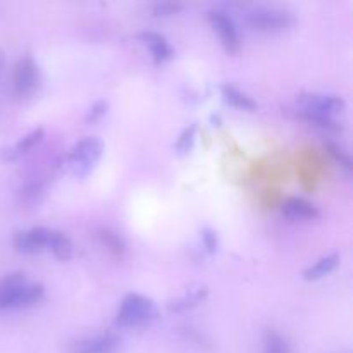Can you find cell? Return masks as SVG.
Returning a JSON list of instances; mask_svg holds the SVG:
<instances>
[{
    "mask_svg": "<svg viewBox=\"0 0 353 353\" xmlns=\"http://www.w3.org/2000/svg\"><path fill=\"white\" fill-rule=\"evenodd\" d=\"M138 40L148 48L155 65L164 64V62H169L174 57L172 45L169 43V40L164 34L157 33V31H141V33H138Z\"/></svg>",
    "mask_w": 353,
    "mask_h": 353,
    "instance_id": "10",
    "label": "cell"
},
{
    "mask_svg": "<svg viewBox=\"0 0 353 353\" xmlns=\"http://www.w3.org/2000/svg\"><path fill=\"white\" fill-rule=\"evenodd\" d=\"M3 69H6V52L0 48V79L3 76Z\"/></svg>",
    "mask_w": 353,
    "mask_h": 353,
    "instance_id": "25",
    "label": "cell"
},
{
    "mask_svg": "<svg viewBox=\"0 0 353 353\" xmlns=\"http://www.w3.org/2000/svg\"><path fill=\"white\" fill-rule=\"evenodd\" d=\"M183 10H185V3L172 2V0H162V2H155L154 6H152V14H154L155 17L178 16Z\"/></svg>",
    "mask_w": 353,
    "mask_h": 353,
    "instance_id": "22",
    "label": "cell"
},
{
    "mask_svg": "<svg viewBox=\"0 0 353 353\" xmlns=\"http://www.w3.org/2000/svg\"><path fill=\"white\" fill-rule=\"evenodd\" d=\"M47 236L48 228L38 226L30 230L17 231L14 234V248L17 254L23 255H37L47 250Z\"/></svg>",
    "mask_w": 353,
    "mask_h": 353,
    "instance_id": "9",
    "label": "cell"
},
{
    "mask_svg": "<svg viewBox=\"0 0 353 353\" xmlns=\"http://www.w3.org/2000/svg\"><path fill=\"white\" fill-rule=\"evenodd\" d=\"M326 150H327V154L331 155V159H333V161L336 162L341 169H345V171L350 174L352 169H353V162H352L350 154H348V152L345 150L341 145L334 143V141H327Z\"/></svg>",
    "mask_w": 353,
    "mask_h": 353,
    "instance_id": "21",
    "label": "cell"
},
{
    "mask_svg": "<svg viewBox=\"0 0 353 353\" xmlns=\"http://www.w3.org/2000/svg\"><path fill=\"white\" fill-rule=\"evenodd\" d=\"M95 238L99 241L100 247L114 259H124V255L128 254V245L124 241V238L121 236L117 231L110 230V228H99L95 231Z\"/></svg>",
    "mask_w": 353,
    "mask_h": 353,
    "instance_id": "14",
    "label": "cell"
},
{
    "mask_svg": "<svg viewBox=\"0 0 353 353\" xmlns=\"http://www.w3.org/2000/svg\"><path fill=\"white\" fill-rule=\"evenodd\" d=\"M281 216L286 217L292 223H307V221H316L321 216L319 209L309 200L302 196H290L281 203Z\"/></svg>",
    "mask_w": 353,
    "mask_h": 353,
    "instance_id": "11",
    "label": "cell"
},
{
    "mask_svg": "<svg viewBox=\"0 0 353 353\" xmlns=\"http://www.w3.org/2000/svg\"><path fill=\"white\" fill-rule=\"evenodd\" d=\"M221 95H223L224 102L230 103V105L234 107V109L254 112V110H257L259 107L257 102H255L248 93H245L243 90L236 88L234 85H230V83H224V85L221 86Z\"/></svg>",
    "mask_w": 353,
    "mask_h": 353,
    "instance_id": "17",
    "label": "cell"
},
{
    "mask_svg": "<svg viewBox=\"0 0 353 353\" xmlns=\"http://www.w3.org/2000/svg\"><path fill=\"white\" fill-rule=\"evenodd\" d=\"M340 261L341 257L338 252L324 255V257H321L319 261H316L310 268H307L303 271V279L305 281H319V279L326 278L331 272L336 271V268L340 265Z\"/></svg>",
    "mask_w": 353,
    "mask_h": 353,
    "instance_id": "16",
    "label": "cell"
},
{
    "mask_svg": "<svg viewBox=\"0 0 353 353\" xmlns=\"http://www.w3.org/2000/svg\"><path fill=\"white\" fill-rule=\"evenodd\" d=\"M243 19L250 30L264 34H278L292 30L295 14L278 3H254L243 10Z\"/></svg>",
    "mask_w": 353,
    "mask_h": 353,
    "instance_id": "3",
    "label": "cell"
},
{
    "mask_svg": "<svg viewBox=\"0 0 353 353\" xmlns=\"http://www.w3.org/2000/svg\"><path fill=\"white\" fill-rule=\"evenodd\" d=\"M43 138H45L43 128L31 130L30 133H26L24 137H21L19 140L12 145V147L3 148L2 157L6 159V161H17V159H21L23 155L30 154L34 147H38V145L43 141Z\"/></svg>",
    "mask_w": 353,
    "mask_h": 353,
    "instance_id": "13",
    "label": "cell"
},
{
    "mask_svg": "<svg viewBox=\"0 0 353 353\" xmlns=\"http://www.w3.org/2000/svg\"><path fill=\"white\" fill-rule=\"evenodd\" d=\"M41 83H43L41 69L33 55L24 54L23 57L17 59L12 68V76H10L14 97H17L19 100L31 99L40 92Z\"/></svg>",
    "mask_w": 353,
    "mask_h": 353,
    "instance_id": "6",
    "label": "cell"
},
{
    "mask_svg": "<svg viewBox=\"0 0 353 353\" xmlns=\"http://www.w3.org/2000/svg\"><path fill=\"white\" fill-rule=\"evenodd\" d=\"M262 353H292V347L285 334L276 330H268L262 340Z\"/></svg>",
    "mask_w": 353,
    "mask_h": 353,
    "instance_id": "19",
    "label": "cell"
},
{
    "mask_svg": "<svg viewBox=\"0 0 353 353\" xmlns=\"http://www.w3.org/2000/svg\"><path fill=\"white\" fill-rule=\"evenodd\" d=\"M123 340L114 331H102L92 336L81 338L71 347V353H117Z\"/></svg>",
    "mask_w": 353,
    "mask_h": 353,
    "instance_id": "8",
    "label": "cell"
},
{
    "mask_svg": "<svg viewBox=\"0 0 353 353\" xmlns=\"http://www.w3.org/2000/svg\"><path fill=\"white\" fill-rule=\"evenodd\" d=\"M207 296H209V288L205 285H193L186 288L179 296L169 300L165 303V309L171 314L188 312V310L196 309L200 303L205 302Z\"/></svg>",
    "mask_w": 353,
    "mask_h": 353,
    "instance_id": "12",
    "label": "cell"
},
{
    "mask_svg": "<svg viewBox=\"0 0 353 353\" xmlns=\"http://www.w3.org/2000/svg\"><path fill=\"white\" fill-rule=\"evenodd\" d=\"M47 250L52 252V255H54V257L61 262L71 261L72 254H74L72 241L69 240L68 234L61 233V231H57V230L48 231Z\"/></svg>",
    "mask_w": 353,
    "mask_h": 353,
    "instance_id": "18",
    "label": "cell"
},
{
    "mask_svg": "<svg viewBox=\"0 0 353 353\" xmlns=\"http://www.w3.org/2000/svg\"><path fill=\"white\" fill-rule=\"evenodd\" d=\"M207 19L224 50L228 54H238L241 50V34L234 17L224 10H210L207 14Z\"/></svg>",
    "mask_w": 353,
    "mask_h": 353,
    "instance_id": "7",
    "label": "cell"
},
{
    "mask_svg": "<svg viewBox=\"0 0 353 353\" xmlns=\"http://www.w3.org/2000/svg\"><path fill=\"white\" fill-rule=\"evenodd\" d=\"M347 103L334 93L309 92L296 99V112L312 126L326 131H338L341 128L338 117L345 112Z\"/></svg>",
    "mask_w": 353,
    "mask_h": 353,
    "instance_id": "1",
    "label": "cell"
},
{
    "mask_svg": "<svg viewBox=\"0 0 353 353\" xmlns=\"http://www.w3.org/2000/svg\"><path fill=\"white\" fill-rule=\"evenodd\" d=\"M107 110H109V102H107V100H97L95 103H92V107L88 109V112H86L85 121L88 124L99 123L102 117H105Z\"/></svg>",
    "mask_w": 353,
    "mask_h": 353,
    "instance_id": "24",
    "label": "cell"
},
{
    "mask_svg": "<svg viewBox=\"0 0 353 353\" xmlns=\"http://www.w3.org/2000/svg\"><path fill=\"white\" fill-rule=\"evenodd\" d=\"M200 238H202V245L209 255H214L219 250V236H217L216 230H212V228H203L202 233H200Z\"/></svg>",
    "mask_w": 353,
    "mask_h": 353,
    "instance_id": "23",
    "label": "cell"
},
{
    "mask_svg": "<svg viewBox=\"0 0 353 353\" xmlns=\"http://www.w3.org/2000/svg\"><path fill=\"white\" fill-rule=\"evenodd\" d=\"M43 296V285L31 283L23 272H9L0 278V312L31 309Z\"/></svg>",
    "mask_w": 353,
    "mask_h": 353,
    "instance_id": "2",
    "label": "cell"
},
{
    "mask_svg": "<svg viewBox=\"0 0 353 353\" xmlns=\"http://www.w3.org/2000/svg\"><path fill=\"white\" fill-rule=\"evenodd\" d=\"M196 130H199L196 123L188 124L186 128H183V131L179 133L178 140H176V145H174L176 154L183 157V155H188L190 152H192L193 145H195V140H196Z\"/></svg>",
    "mask_w": 353,
    "mask_h": 353,
    "instance_id": "20",
    "label": "cell"
},
{
    "mask_svg": "<svg viewBox=\"0 0 353 353\" xmlns=\"http://www.w3.org/2000/svg\"><path fill=\"white\" fill-rule=\"evenodd\" d=\"M47 192V181L43 178H31L17 192V200L24 207H37Z\"/></svg>",
    "mask_w": 353,
    "mask_h": 353,
    "instance_id": "15",
    "label": "cell"
},
{
    "mask_svg": "<svg viewBox=\"0 0 353 353\" xmlns=\"http://www.w3.org/2000/svg\"><path fill=\"white\" fill-rule=\"evenodd\" d=\"M159 319L155 302L141 293H128L121 300L119 309L114 316V324L121 330H141Z\"/></svg>",
    "mask_w": 353,
    "mask_h": 353,
    "instance_id": "4",
    "label": "cell"
},
{
    "mask_svg": "<svg viewBox=\"0 0 353 353\" xmlns=\"http://www.w3.org/2000/svg\"><path fill=\"white\" fill-rule=\"evenodd\" d=\"M103 150H105V145L99 137H83L65 154V169L76 179L88 178L99 165Z\"/></svg>",
    "mask_w": 353,
    "mask_h": 353,
    "instance_id": "5",
    "label": "cell"
}]
</instances>
